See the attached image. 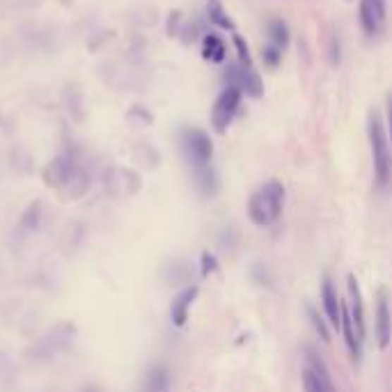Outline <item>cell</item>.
Wrapping results in <instances>:
<instances>
[{
	"label": "cell",
	"mask_w": 392,
	"mask_h": 392,
	"mask_svg": "<svg viewBox=\"0 0 392 392\" xmlns=\"http://www.w3.org/2000/svg\"><path fill=\"white\" fill-rule=\"evenodd\" d=\"M282 204H285V188L280 181H269L252 193L248 202V216L257 227H269L280 218Z\"/></svg>",
	"instance_id": "1"
},
{
	"label": "cell",
	"mask_w": 392,
	"mask_h": 392,
	"mask_svg": "<svg viewBox=\"0 0 392 392\" xmlns=\"http://www.w3.org/2000/svg\"><path fill=\"white\" fill-rule=\"evenodd\" d=\"M367 131H369V145H372L374 175H376L379 186H386L390 179V172H392V152H390L388 131L376 113H369Z\"/></svg>",
	"instance_id": "2"
},
{
	"label": "cell",
	"mask_w": 392,
	"mask_h": 392,
	"mask_svg": "<svg viewBox=\"0 0 392 392\" xmlns=\"http://www.w3.org/2000/svg\"><path fill=\"white\" fill-rule=\"evenodd\" d=\"M181 149H184L188 163L195 170L209 168L214 145H212V138H209L202 129H184V133H181Z\"/></svg>",
	"instance_id": "3"
},
{
	"label": "cell",
	"mask_w": 392,
	"mask_h": 392,
	"mask_svg": "<svg viewBox=\"0 0 392 392\" xmlns=\"http://www.w3.org/2000/svg\"><path fill=\"white\" fill-rule=\"evenodd\" d=\"M239 106H241V90L234 87V85L223 90V94L216 99L214 111H212V122H214L218 133H223L227 126L232 124L236 111H239Z\"/></svg>",
	"instance_id": "4"
},
{
	"label": "cell",
	"mask_w": 392,
	"mask_h": 392,
	"mask_svg": "<svg viewBox=\"0 0 392 392\" xmlns=\"http://www.w3.org/2000/svg\"><path fill=\"white\" fill-rule=\"evenodd\" d=\"M360 28L367 35H379L386 25V0H360Z\"/></svg>",
	"instance_id": "5"
},
{
	"label": "cell",
	"mask_w": 392,
	"mask_h": 392,
	"mask_svg": "<svg viewBox=\"0 0 392 392\" xmlns=\"http://www.w3.org/2000/svg\"><path fill=\"white\" fill-rule=\"evenodd\" d=\"M374 331H376V342L379 349H388L390 337H392V312L388 305L386 291H379L376 296V312H374Z\"/></svg>",
	"instance_id": "6"
},
{
	"label": "cell",
	"mask_w": 392,
	"mask_h": 392,
	"mask_svg": "<svg viewBox=\"0 0 392 392\" xmlns=\"http://www.w3.org/2000/svg\"><path fill=\"white\" fill-rule=\"evenodd\" d=\"M346 294H349V300H346V307H349V314H351V321L355 328V335H358V340L365 342V307H362V294H360V287H358V280L353 276L346 278Z\"/></svg>",
	"instance_id": "7"
},
{
	"label": "cell",
	"mask_w": 392,
	"mask_h": 392,
	"mask_svg": "<svg viewBox=\"0 0 392 392\" xmlns=\"http://www.w3.org/2000/svg\"><path fill=\"white\" fill-rule=\"evenodd\" d=\"M232 85L234 87H239L241 92H245L248 97L252 99H259L264 94V85H262V78L257 71L250 67H245V65H239V67H234L232 69Z\"/></svg>",
	"instance_id": "8"
},
{
	"label": "cell",
	"mask_w": 392,
	"mask_h": 392,
	"mask_svg": "<svg viewBox=\"0 0 392 392\" xmlns=\"http://www.w3.org/2000/svg\"><path fill=\"white\" fill-rule=\"evenodd\" d=\"M321 305H324L328 324L340 331V326H342V303H340V296H337V291L333 287V282L328 278L321 282Z\"/></svg>",
	"instance_id": "9"
},
{
	"label": "cell",
	"mask_w": 392,
	"mask_h": 392,
	"mask_svg": "<svg viewBox=\"0 0 392 392\" xmlns=\"http://www.w3.org/2000/svg\"><path fill=\"white\" fill-rule=\"evenodd\" d=\"M197 296V287H188L184 289L181 294L175 298V303H172V310H170V314H172V324L175 326H184L186 324V319H188V307L190 303L195 300Z\"/></svg>",
	"instance_id": "10"
},
{
	"label": "cell",
	"mask_w": 392,
	"mask_h": 392,
	"mask_svg": "<svg viewBox=\"0 0 392 392\" xmlns=\"http://www.w3.org/2000/svg\"><path fill=\"white\" fill-rule=\"evenodd\" d=\"M307 369H312V374L321 381V386L326 388V392H337L331 372H328V367H326V362L319 358V353L312 351V349H307Z\"/></svg>",
	"instance_id": "11"
},
{
	"label": "cell",
	"mask_w": 392,
	"mask_h": 392,
	"mask_svg": "<svg viewBox=\"0 0 392 392\" xmlns=\"http://www.w3.org/2000/svg\"><path fill=\"white\" fill-rule=\"evenodd\" d=\"M145 392H168V372L166 367H152L145 379Z\"/></svg>",
	"instance_id": "12"
},
{
	"label": "cell",
	"mask_w": 392,
	"mask_h": 392,
	"mask_svg": "<svg viewBox=\"0 0 392 392\" xmlns=\"http://www.w3.org/2000/svg\"><path fill=\"white\" fill-rule=\"evenodd\" d=\"M269 37H271V47H276L280 51H285L289 47V30L280 19L269 21Z\"/></svg>",
	"instance_id": "13"
},
{
	"label": "cell",
	"mask_w": 392,
	"mask_h": 392,
	"mask_svg": "<svg viewBox=\"0 0 392 392\" xmlns=\"http://www.w3.org/2000/svg\"><path fill=\"white\" fill-rule=\"evenodd\" d=\"M202 53L207 60L212 62H223L225 60V44L216 37V35H207L202 44Z\"/></svg>",
	"instance_id": "14"
},
{
	"label": "cell",
	"mask_w": 392,
	"mask_h": 392,
	"mask_svg": "<svg viewBox=\"0 0 392 392\" xmlns=\"http://www.w3.org/2000/svg\"><path fill=\"white\" fill-rule=\"evenodd\" d=\"M209 16H212V21L216 25H221V28H225V30H232V21L227 19V14L223 12L221 0H212V5H209Z\"/></svg>",
	"instance_id": "15"
},
{
	"label": "cell",
	"mask_w": 392,
	"mask_h": 392,
	"mask_svg": "<svg viewBox=\"0 0 392 392\" xmlns=\"http://www.w3.org/2000/svg\"><path fill=\"white\" fill-rule=\"evenodd\" d=\"M303 392H326V388L321 386V381H319L312 369H303Z\"/></svg>",
	"instance_id": "16"
},
{
	"label": "cell",
	"mask_w": 392,
	"mask_h": 392,
	"mask_svg": "<svg viewBox=\"0 0 392 392\" xmlns=\"http://www.w3.org/2000/svg\"><path fill=\"white\" fill-rule=\"evenodd\" d=\"M310 319H312V326H314V331L321 335V340L324 342H328L331 340V335H328V328H326V324H324V317H319L314 310H310Z\"/></svg>",
	"instance_id": "17"
},
{
	"label": "cell",
	"mask_w": 392,
	"mask_h": 392,
	"mask_svg": "<svg viewBox=\"0 0 392 392\" xmlns=\"http://www.w3.org/2000/svg\"><path fill=\"white\" fill-rule=\"evenodd\" d=\"M234 44H236V51H239V65H245V67H250L252 65V60H250V53H248V47L243 44V39L236 35L234 37Z\"/></svg>",
	"instance_id": "18"
},
{
	"label": "cell",
	"mask_w": 392,
	"mask_h": 392,
	"mask_svg": "<svg viewBox=\"0 0 392 392\" xmlns=\"http://www.w3.org/2000/svg\"><path fill=\"white\" fill-rule=\"evenodd\" d=\"M282 56V51L276 49V47H269V49H264V62H267L269 67H276L278 65V60Z\"/></svg>",
	"instance_id": "19"
},
{
	"label": "cell",
	"mask_w": 392,
	"mask_h": 392,
	"mask_svg": "<svg viewBox=\"0 0 392 392\" xmlns=\"http://www.w3.org/2000/svg\"><path fill=\"white\" fill-rule=\"evenodd\" d=\"M202 273L204 276H209V273H212L214 269H216V259H214V255H209V252H204L202 255Z\"/></svg>",
	"instance_id": "20"
},
{
	"label": "cell",
	"mask_w": 392,
	"mask_h": 392,
	"mask_svg": "<svg viewBox=\"0 0 392 392\" xmlns=\"http://www.w3.org/2000/svg\"><path fill=\"white\" fill-rule=\"evenodd\" d=\"M388 138L392 145V94L388 97Z\"/></svg>",
	"instance_id": "21"
}]
</instances>
